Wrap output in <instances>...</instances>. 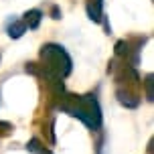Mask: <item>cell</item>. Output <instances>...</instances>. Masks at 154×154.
Wrapping results in <instances>:
<instances>
[{
  "label": "cell",
  "mask_w": 154,
  "mask_h": 154,
  "mask_svg": "<svg viewBox=\"0 0 154 154\" xmlns=\"http://www.w3.org/2000/svg\"><path fill=\"white\" fill-rule=\"evenodd\" d=\"M61 109L79 118L91 130L101 126V109H100V103L95 100V95H65Z\"/></svg>",
  "instance_id": "obj_1"
},
{
  "label": "cell",
  "mask_w": 154,
  "mask_h": 154,
  "mask_svg": "<svg viewBox=\"0 0 154 154\" xmlns=\"http://www.w3.org/2000/svg\"><path fill=\"white\" fill-rule=\"evenodd\" d=\"M43 71L49 79H63L71 73V57L59 45H45L41 49Z\"/></svg>",
  "instance_id": "obj_2"
},
{
  "label": "cell",
  "mask_w": 154,
  "mask_h": 154,
  "mask_svg": "<svg viewBox=\"0 0 154 154\" xmlns=\"http://www.w3.org/2000/svg\"><path fill=\"white\" fill-rule=\"evenodd\" d=\"M101 14H103V0H87V16L100 23Z\"/></svg>",
  "instance_id": "obj_3"
},
{
  "label": "cell",
  "mask_w": 154,
  "mask_h": 154,
  "mask_svg": "<svg viewBox=\"0 0 154 154\" xmlns=\"http://www.w3.org/2000/svg\"><path fill=\"white\" fill-rule=\"evenodd\" d=\"M24 26H29V29H37L38 23H41V10H29L23 18Z\"/></svg>",
  "instance_id": "obj_4"
},
{
  "label": "cell",
  "mask_w": 154,
  "mask_h": 154,
  "mask_svg": "<svg viewBox=\"0 0 154 154\" xmlns=\"http://www.w3.org/2000/svg\"><path fill=\"white\" fill-rule=\"evenodd\" d=\"M24 31H26V26H24L23 20H12V24H8V35L14 38H18Z\"/></svg>",
  "instance_id": "obj_5"
},
{
  "label": "cell",
  "mask_w": 154,
  "mask_h": 154,
  "mask_svg": "<svg viewBox=\"0 0 154 154\" xmlns=\"http://www.w3.org/2000/svg\"><path fill=\"white\" fill-rule=\"evenodd\" d=\"M29 150L31 152H35V154H51L49 150H45V148H41V144H38V140H31V144H29Z\"/></svg>",
  "instance_id": "obj_6"
},
{
  "label": "cell",
  "mask_w": 154,
  "mask_h": 154,
  "mask_svg": "<svg viewBox=\"0 0 154 154\" xmlns=\"http://www.w3.org/2000/svg\"><path fill=\"white\" fill-rule=\"evenodd\" d=\"M146 95H148V101L154 100V93H152V75L146 77Z\"/></svg>",
  "instance_id": "obj_7"
}]
</instances>
